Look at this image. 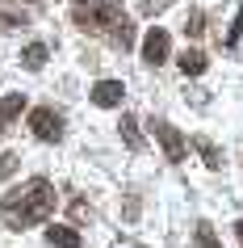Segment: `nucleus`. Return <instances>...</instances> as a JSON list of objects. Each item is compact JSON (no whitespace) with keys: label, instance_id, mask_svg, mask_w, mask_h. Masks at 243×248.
<instances>
[{"label":"nucleus","instance_id":"obj_1","mask_svg":"<svg viewBox=\"0 0 243 248\" xmlns=\"http://www.w3.org/2000/svg\"><path fill=\"white\" fill-rule=\"evenodd\" d=\"M51 210H55V185L46 181V177H34V181H26L21 189L4 194V202H0V219L21 232V227L42 223Z\"/></svg>","mask_w":243,"mask_h":248},{"label":"nucleus","instance_id":"obj_2","mask_svg":"<svg viewBox=\"0 0 243 248\" xmlns=\"http://www.w3.org/2000/svg\"><path fill=\"white\" fill-rule=\"evenodd\" d=\"M71 17H76V26L88 30V34H109L114 46H122V51L134 46V26H130V17L117 9L114 0H105V4H76Z\"/></svg>","mask_w":243,"mask_h":248},{"label":"nucleus","instance_id":"obj_3","mask_svg":"<svg viewBox=\"0 0 243 248\" xmlns=\"http://www.w3.org/2000/svg\"><path fill=\"white\" fill-rule=\"evenodd\" d=\"M29 131H34V139H42V143H59V139H63V118L55 114L51 105H42V109L29 114Z\"/></svg>","mask_w":243,"mask_h":248},{"label":"nucleus","instance_id":"obj_4","mask_svg":"<svg viewBox=\"0 0 243 248\" xmlns=\"http://www.w3.org/2000/svg\"><path fill=\"white\" fill-rule=\"evenodd\" d=\"M151 131H155V139L164 143V156L172 160V164H180V160H185V152H189V143H185V135H180L176 126H172V122H155Z\"/></svg>","mask_w":243,"mask_h":248},{"label":"nucleus","instance_id":"obj_5","mask_svg":"<svg viewBox=\"0 0 243 248\" xmlns=\"http://www.w3.org/2000/svg\"><path fill=\"white\" fill-rule=\"evenodd\" d=\"M168 46H172L168 34H164L159 26H151V30H147V38H143V59H147L151 67H159V63L168 59Z\"/></svg>","mask_w":243,"mask_h":248},{"label":"nucleus","instance_id":"obj_6","mask_svg":"<svg viewBox=\"0 0 243 248\" xmlns=\"http://www.w3.org/2000/svg\"><path fill=\"white\" fill-rule=\"evenodd\" d=\"M88 97H92V105H101V109H114V105H122L126 89H122V80H97Z\"/></svg>","mask_w":243,"mask_h":248},{"label":"nucleus","instance_id":"obj_7","mask_svg":"<svg viewBox=\"0 0 243 248\" xmlns=\"http://www.w3.org/2000/svg\"><path fill=\"white\" fill-rule=\"evenodd\" d=\"M21 109H26V93H9V97L0 101V135L17 122V114H21Z\"/></svg>","mask_w":243,"mask_h":248},{"label":"nucleus","instance_id":"obj_8","mask_svg":"<svg viewBox=\"0 0 243 248\" xmlns=\"http://www.w3.org/2000/svg\"><path fill=\"white\" fill-rule=\"evenodd\" d=\"M46 240H51L55 248H80V232H76V227H63V223L46 227Z\"/></svg>","mask_w":243,"mask_h":248},{"label":"nucleus","instance_id":"obj_9","mask_svg":"<svg viewBox=\"0 0 243 248\" xmlns=\"http://www.w3.org/2000/svg\"><path fill=\"white\" fill-rule=\"evenodd\" d=\"M222 46L227 51H243V4H235V26L222 34Z\"/></svg>","mask_w":243,"mask_h":248},{"label":"nucleus","instance_id":"obj_10","mask_svg":"<svg viewBox=\"0 0 243 248\" xmlns=\"http://www.w3.org/2000/svg\"><path fill=\"white\" fill-rule=\"evenodd\" d=\"M176 63H180V72H185V76H201L205 67H210V59H205L201 51H185Z\"/></svg>","mask_w":243,"mask_h":248},{"label":"nucleus","instance_id":"obj_11","mask_svg":"<svg viewBox=\"0 0 243 248\" xmlns=\"http://www.w3.org/2000/svg\"><path fill=\"white\" fill-rule=\"evenodd\" d=\"M122 139H126L130 152H143V135H139V122H134V114H122Z\"/></svg>","mask_w":243,"mask_h":248},{"label":"nucleus","instance_id":"obj_12","mask_svg":"<svg viewBox=\"0 0 243 248\" xmlns=\"http://www.w3.org/2000/svg\"><path fill=\"white\" fill-rule=\"evenodd\" d=\"M193 248H222V240H218L214 235V227H210V223H197V227H193Z\"/></svg>","mask_w":243,"mask_h":248},{"label":"nucleus","instance_id":"obj_13","mask_svg":"<svg viewBox=\"0 0 243 248\" xmlns=\"http://www.w3.org/2000/svg\"><path fill=\"white\" fill-rule=\"evenodd\" d=\"M193 147H197V152L205 156V164H210V169H222V152H218V147L210 143L205 135H201V139H193Z\"/></svg>","mask_w":243,"mask_h":248},{"label":"nucleus","instance_id":"obj_14","mask_svg":"<svg viewBox=\"0 0 243 248\" xmlns=\"http://www.w3.org/2000/svg\"><path fill=\"white\" fill-rule=\"evenodd\" d=\"M21 63H26L29 72H38V67L46 63V46H42V42H29V46H26V55H21Z\"/></svg>","mask_w":243,"mask_h":248},{"label":"nucleus","instance_id":"obj_15","mask_svg":"<svg viewBox=\"0 0 243 248\" xmlns=\"http://www.w3.org/2000/svg\"><path fill=\"white\" fill-rule=\"evenodd\" d=\"M185 34H189V38H201V34H205V13H201V9H193V13H189Z\"/></svg>","mask_w":243,"mask_h":248},{"label":"nucleus","instance_id":"obj_16","mask_svg":"<svg viewBox=\"0 0 243 248\" xmlns=\"http://www.w3.org/2000/svg\"><path fill=\"white\" fill-rule=\"evenodd\" d=\"M17 164H21V156L4 152V156H0V181H4V177H13V172H17Z\"/></svg>","mask_w":243,"mask_h":248},{"label":"nucleus","instance_id":"obj_17","mask_svg":"<svg viewBox=\"0 0 243 248\" xmlns=\"http://www.w3.org/2000/svg\"><path fill=\"white\" fill-rule=\"evenodd\" d=\"M168 4H172V0H143V13H147V17H155V13H164Z\"/></svg>","mask_w":243,"mask_h":248},{"label":"nucleus","instance_id":"obj_18","mask_svg":"<svg viewBox=\"0 0 243 248\" xmlns=\"http://www.w3.org/2000/svg\"><path fill=\"white\" fill-rule=\"evenodd\" d=\"M235 235H239V244H243V219H239V223H235Z\"/></svg>","mask_w":243,"mask_h":248},{"label":"nucleus","instance_id":"obj_19","mask_svg":"<svg viewBox=\"0 0 243 248\" xmlns=\"http://www.w3.org/2000/svg\"><path fill=\"white\" fill-rule=\"evenodd\" d=\"M80 4H105V0H80Z\"/></svg>","mask_w":243,"mask_h":248}]
</instances>
